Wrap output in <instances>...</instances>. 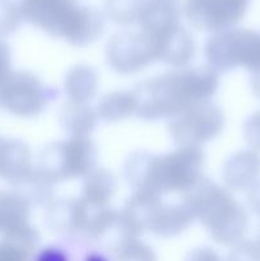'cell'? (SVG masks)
Here are the masks:
<instances>
[{"label": "cell", "instance_id": "obj_2", "mask_svg": "<svg viewBox=\"0 0 260 261\" xmlns=\"http://www.w3.org/2000/svg\"><path fill=\"white\" fill-rule=\"evenodd\" d=\"M185 193L184 203L204 224L214 241L232 246L242 241L249 219L245 209L231 194L205 178H200Z\"/></svg>", "mask_w": 260, "mask_h": 261}, {"label": "cell", "instance_id": "obj_31", "mask_svg": "<svg viewBox=\"0 0 260 261\" xmlns=\"http://www.w3.org/2000/svg\"><path fill=\"white\" fill-rule=\"evenodd\" d=\"M244 135L254 152H260V111L252 114L244 125Z\"/></svg>", "mask_w": 260, "mask_h": 261}, {"label": "cell", "instance_id": "obj_3", "mask_svg": "<svg viewBox=\"0 0 260 261\" xmlns=\"http://www.w3.org/2000/svg\"><path fill=\"white\" fill-rule=\"evenodd\" d=\"M20 10L33 25L76 46L94 41L103 28L98 13L75 0H22Z\"/></svg>", "mask_w": 260, "mask_h": 261}, {"label": "cell", "instance_id": "obj_12", "mask_svg": "<svg viewBox=\"0 0 260 261\" xmlns=\"http://www.w3.org/2000/svg\"><path fill=\"white\" fill-rule=\"evenodd\" d=\"M162 205L158 194L137 191L117 218L124 236L137 237L142 232L150 231Z\"/></svg>", "mask_w": 260, "mask_h": 261}, {"label": "cell", "instance_id": "obj_1", "mask_svg": "<svg viewBox=\"0 0 260 261\" xmlns=\"http://www.w3.org/2000/svg\"><path fill=\"white\" fill-rule=\"evenodd\" d=\"M218 87L217 73L212 68L173 71L149 79L133 93L137 114L144 120L175 116L186 107L204 102Z\"/></svg>", "mask_w": 260, "mask_h": 261}, {"label": "cell", "instance_id": "obj_26", "mask_svg": "<svg viewBox=\"0 0 260 261\" xmlns=\"http://www.w3.org/2000/svg\"><path fill=\"white\" fill-rule=\"evenodd\" d=\"M115 256L116 261H157L153 250L134 236H124L117 242Z\"/></svg>", "mask_w": 260, "mask_h": 261}, {"label": "cell", "instance_id": "obj_36", "mask_svg": "<svg viewBox=\"0 0 260 261\" xmlns=\"http://www.w3.org/2000/svg\"><path fill=\"white\" fill-rule=\"evenodd\" d=\"M251 89L252 93L260 99V70L255 71V73H251Z\"/></svg>", "mask_w": 260, "mask_h": 261}, {"label": "cell", "instance_id": "obj_25", "mask_svg": "<svg viewBox=\"0 0 260 261\" xmlns=\"http://www.w3.org/2000/svg\"><path fill=\"white\" fill-rule=\"evenodd\" d=\"M150 0H109L107 13L114 22L120 24L139 20Z\"/></svg>", "mask_w": 260, "mask_h": 261}, {"label": "cell", "instance_id": "obj_20", "mask_svg": "<svg viewBox=\"0 0 260 261\" xmlns=\"http://www.w3.org/2000/svg\"><path fill=\"white\" fill-rule=\"evenodd\" d=\"M97 114L86 103L69 102L60 112V124L71 137H86L93 130Z\"/></svg>", "mask_w": 260, "mask_h": 261}, {"label": "cell", "instance_id": "obj_32", "mask_svg": "<svg viewBox=\"0 0 260 261\" xmlns=\"http://www.w3.org/2000/svg\"><path fill=\"white\" fill-rule=\"evenodd\" d=\"M10 65V51L9 47L3 41H0V86L4 83L9 75Z\"/></svg>", "mask_w": 260, "mask_h": 261}, {"label": "cell", "instance_id": "obj_18", "mask_svg": "<svg viewBox=\"0 0 260 261\" xmlns=\"http://www.w3.org/2000/svg\"><path fill=\"white\" fill-rule=\"evenodd\" d=\"M194 214L185 203L162 205L150 232L160 237H173L183 233L194 221Z\"/></svg>", "mask_w": 260, "mask_h": 261}, {"label": "cell", "instance_id": "obj_24", "mask_svg": "<svg viewBox=\"0 0 260 261\" xmlns=\"http://www.w3.org/2000/svg\"><path fill=\"white\" fill-rule=\"evenodd\" d=\"M153 154L145 152L134 153L125 166V177L137 191H147L149 182Z\"/></svg>", "mask_w": 260, "mask_h": 261}, {"label": "cell", "instance_id": "obj_7", "mask_svg": "<svg viewBox=\"0 0 260 261\" xmlns=\"http://www.w3.org/2000/svg\"><path fill=\"white\" fill-rule=\"evenodd\" d=\"M172 117L170 134L180 147H199L214 139L224 125L221 110L208 101L191 105Z\"/></svg>", "mask_w": 260, "mask_h": 261}, {"label": "cell", "instance_id": "obj_23", "mask_svg": "<svg viewBox=\"0 0 260 261\" xmlns=\"http://www.w3.org/2000/svg\"><path fill=\"white\" fill-rule=\"evenodd\" d=\"M46 226L51 231L68 233L76 231V200H61L50 204L46 213Z\"/></svg>", "mask_w": 260, "mask_h": 261}, {"label": "cell", "instance_id": "obj_9", "mask_svg": "<svg viewBox=\"0 0 260 261\" xmlns=\"http://www.w3.org/2000/svg\"><path fill=\"white\" fill-rule=\"evenodd\" d=\"M106 58L115 71L133 74L157 59V45L144 32L117 33L107 43Z\"/></svg>", "mask_w": 260, "mask_h": 261}, {"label": "cell", "instance_id": "obj_4", "mask_svg": "<svg viewBox=\"0 0 260 261\" xmlns=\"http://www.w3.org/2000/svg\"><path fill=\"white\" fill-rule=\"evenodd\" d=\"M209 68L228 71L245 68L260 70V32L246 28H229L214 33L205 46Z\"/></svg>", "mask_w": 260, "mask_h": 261}, {"label": "cell", "instance_id": "obj_35", "mask_svg": "<svg viewBox=\"0 0 260 261\" xmlns=\"http://www.w3.org/2000/svg\"><path fill=\"white\" fill-rule=\"evenodd\" d=\"M36 261H68V256L61 250L51 247V249H46L40 252Z\"/></svg>", "mask_w": 260, "mask_h": 261}, {"label": "cell", "instance_id": "obj_33", "mask_svg": "<svg viewBox=\"0 0 260 261\" xmlns=\"http://www.w3.org/2000/svg\"><path fill=\"white\" fill-rule=\"evenodd\" d=\"M185 261H222L221 257L211 249L206 247H200L195 249L188 255Z\"/></svg>", "mask_w": 260, "mask_h": 261}, {"label": "cell", "instance_id": "obj_30", "mask_svg": "<svg viewBox=\"0 0 260 261\" xmlns=\"http://www.w3.org/2000/svg\"><path fill=\"white\" fill-rule=\"evenodd\" d=\"M30 250L9 240L0 241V261H31Z\"/></svg>", "mask_w": 260, "mask_h": 261}, {"label": "cell", "instance_id": "obj_5", "mask_svg": "<svg viewBox=\"0 0 260 261\" xmlns=\"http://www.w3.org/2000/svg\"><path fill=\"white\" fill-rule=\"evenodd\" d=\"M97 152L87 137H71L65 142L54 143L41 153L37 172L50 184L87 176L93 171Z\"/></svg>", "mask_w": 260, "mask_h": 261}, {"label": "cell", "instance_id": "obj_28", "mask_svg": "<svg viewBox=\"0 0 260 261\" xmlns=\"http://www.w3.org/2000/svg\"><path fill=\"white\" fill-rule=\"evenodd\" d=\"M22 10L13 0H0V36L14 32L20 23Z\"/></svg>", "mask_w": 260, "mask_h": 261}, {"label": "cell", "instance_id": "obj_17", "mask_svg": "<svg viewBox=\"0 0 260 261\" xmlns=\"http://www.w3.org/2000/svg\"><path fill=\"white\" fill-rule=\"evenodd\" d=\"M139 22L142 32L154 41L180 25L176 5L168 0H150Z\"/></svg>", "mask_w": 260, "mask_h": 261}, {"label": "cell", "instance_id": "obj_38", "mask_svg": "<svg viewBox=\"0 0 260 261\" xmlns=\"http://www.w3.org/2000/svg\"><path fill=\"white\" fill-rule=\"evenodd\" d=\"M257 242L260 244V228H259V232H257Z\"/></svg>", "mask_w": 260, "mask_h": 261}, {"label": "cell", "instance_id": "obj_16", "mask_svg": "<svg viewBox=\"0 0 260 261\" xmlns=\"http://www.w3.org/2000/svg\"><path fill=\"white\" fill-rule=\"evenodd\" d=\"M119 214L107 205L91 203L81 198L76 200V231L92 237L106 233L117 223Z\"/></svg>", "mask_w": 260, "mask_h": 261}, {"label": "cell", "instance_id": "obj_15", "mask_svg": "<svg viewBox=\"0 0 260 261\" xmlns=\"http://www.w3.org/2000/svg\"><path fill=\"white\" fill-rule=\"evenodd\" d=\"M155 45L157 59L173 68L185 66L193 59L195 51L193 37L180 25L155 40Z\"/></svg>", "mask_w": 260, "mask_h": 261}, {"label": "cell", "instance_id": "obj_22", "mask_svg": "<svg viewBox=\"0 0 260 261\" xmlns=\"http://www.w3.org/2000/svg\"><path fill=\"white\" fill-rule=\"evenodd\" d=\"M116 191V178L106 170H93L87 175L83 196L87 201L107 205Z\"/></svg>", "mask_w": 260, "mask_h": 261}, {"label": "cell", "instance_id": "obj_27", "mask_svg": "<svg viewBox=\"0 0 260 261\" xmlns=\"http://www.w3.org/2000/svg\"><path fill=\"white\" fill-rule=\"evenodd\" d=\"M22 193H18L28 204L45 203L51 198V184L42 177L37 171H32L24 181L19 184Z\"/></svg>", "mask_w": 260, "mask_h": 261}, {"label": "cell", "instance_id": "obj_6", "mask_svg": "<svg viewBox=\"0 0 260 261\" xmlns=\"http://www.w3.org/2000/svg\"><path fill=\"white\" fill-rule=\"evenodd\" d=\"M204 154L199 147H181L163 157L153 155L147 191H188L201 178Z\"/></svg>", "mask_w": 260, "mask_h": 261}, {"label": "cell", "instance_id": "obj_11", "mask_svg": "<svg viewBox=\"0 0 260 261\" xmlns=\"http://www.w3.org/2000/svg\"><path fill=\"white\" fill-rule=\"evenodd\" d=\"M28 222L30 204L18 193L0 190V233L4 240L32 251L40 241V236Z\"/></svg>", "mask_w": 260, "mask_h": 261}, {"label": "cell", "instance_id": "obj_34", "mask_svg": "<svg viewBox=\"0 0 260 261\" xmlns=\"http://www.w3.org/2000/svg\"><path fill=\"white\" fill-rule=\"evenodd\" d=\"M247 204H249L250 209L256 216L260 217V182H256L249 189V193H247Z\"/></svg>", "mask_w": 260, "mask_h": 261}, {"label": "cell", "instance_id": "obj_29", "mask_svg": "<svg viewBox=\"0 0 260 261\" xmlns=\"http://www.w3.org/2000/svg\"><path fill=\"white\" fill-rule=\"evenodd\" d=\"M227 261H260V244L245 240L237 242L229 250Z\"/></svg>", "mask_w": 260, "mask_h": 261}, {"label": "cell", "instance_id": "obj_10", "mask_svg": "<svg viewBox=\"0 0 260 261\" xmlns=\"http://www.w3.org/2000/svg\"><path fill=\"white\" fill-rule=\"evenodd\" d=\"M250 0H188L185 15L199 31L229 30L245 15Z\"/></svg>", "mask_w": 260, "mask_h": 261}, {"label": "cell", "instance_id": "obj_21", "mask_svg": "<svg viewBox=\"0 0 260 261\" xmlns=\"http://www.w3.org/2000/svg\"><path fill=\"white\" fill-rule=\"evenodd\" d=\"M137 111V99L133 92L116 91L106 94L97 106V115L107 122H117Z\"/></svg>", "mask_w": 260, "mask_h": 261}, {"label": "cell", "instance_id": "obj_37", "mask_svg": "<svg viewBox=\"0 0 260 261\" xmlns=\"http://www.w3.org/2000/svg\"><path fill=\"white\" fill-rule=\"evenodd\" d=\"M86 261H107L106 257L98 254H91L86 257Z\"/></svg>", "mask_w": 260, "mask_h": 261}, {"label": "cell", "instance_id": "obj_13", "mask_svg": "<svg viewBox=\"0 0 260 261\" xmlns=\"http://www.w3.org/2000/svg\"><path fill=\"white\" fill-rule=\"evenodd\" d=\"M260 176V157L254 150H240L226 161L222 177L232 190H249Z\"/></svg>", "mask_w": 260, "mask_h": 261}, {"label": "cell", "instance_id": "obj_14", "mask_svg": "<svg viewBox=\"0 0 260 261\" xmlns=\"http://www.w3.org/2000/svg\"><path fill=\"white\" fill-rule=\"evenodd\" d=\"M32 173L30 148L19 140L0 138V177L19 185Z\"/></svg>", "mask_w": 260, "mask_h": 261}, {"label": "cell", "instance_id": "obj_19", "mask_svg": "<svg viewBox=\"0 0 260 261\" xmlns=\"http://www.w3.org/2000/svg\"><path fill=\"white\" fill-rule=\"evenodd\" d=\"M64 87L71 102L86 103L96 96L98 88V76L96 71L89 66H74L66 74Z\"/></svg>", "mask_w": 260, "mask_h": 261}, {"label": "cell", "instance_id": "obj_8", "mask_svg": "<svg viewBox=\"0 0 260 261\" xmlns=\"http://www.w3.org/2000/svg\"><path fill=\"white\" fill-rule=\"evenodd\" d=\"M48 98L45 84L25 71L9 74L0 86V105L17 116H36L45 109Z\"/></svg>", "mask_w": 260, "mask_h": 261}]
</instances>
